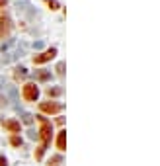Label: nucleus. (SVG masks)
<instances>
[{
  "mask_svg": "<svg viewBox=\"0 0 160 166\" xmlns=\"http://www.w3.org/2000/svg\"><path fill=\"white\" fill-rule=\"evenodd\" d=\"M37 123H39V137H41V143H39V147H37V153H35V158L37 160H41V156H43V150H45L47 147V143L51 139V121H47L45 117H41V115H37Z\"/></svg>",
  "mask_w": 160,
  "mask_h": 166,
  "instance_id": "nucleus-1",
  "label": "nucleus"
},
{
  "mask_svg": "<svg viewBox=\"0 0 160 166\" xmlns=\"http://www.w3.org/2000/svg\"><path fill=\"white\" fill-rule=\"evenodd\" d=\"M37 96H39V90H37V86H35V84L27 82V84L21 86V98H24V100H27V102H33Z\"/></svg>",
  "mask_w": 160,
  "mask_h": 166,
  "instance_id": "nucleus-2",
  "label": "nucleus"
},
{
  "mask_svg": "<svg viewBox=\"0 0 160 166\" xmlns=\"http://www.w3.org/2000/svg\"><path fill=\"white\" fill-rule=\"evenodd\" d=\"M55 55H57V49L51 47V49H47V51H43L41 55H35V57H33V63H35V64L47 63V61H51V59H55Z\"/></svg>",
  "mask_w": 160,
  "mask_h": 166,
  "instance_id": "nucleus-3",
  "label": "nucleus"
},
{
  "mask_svg": "<svg viewBox=\"0 0 160 166\" xmlns=\"http://www.w3.org/2000/svg\"><path fill=\"white\" fill-rule=\"evenodd\" d=\"M10 18L6 16V14H0V39H4V37H8V33H10Z\"/></svg>",
  "mask_w": 160,
  "mask_h": 166,
  "instance_id": "nucleus-4",
  "label": "nucleus"
},
{
  "mask_svg": "<svg viewBox=\"0 0 160 166\" xmlns=\"http://www.w3.org/2000/svg\"><path fill=\"white\" fill-rule=\"evenodd\" d=\"M39 110H41L43 113L55 115V113L61 111V104H57V102H41V104H39Z\"/></svg>",
  "mask_w": 160,
  "mask_h": 166,
  "instance_id": "nucleus-5",
  "label": "nucleus"
},
{
  "mask_svg": "<svg viewBox=\"0 0 160 166\" xmlns=\"http://www.w3.org/2000/svg\"><path fill=\"white\" fill-rule=\"evenodd\" d=\"M2 127L8 129L10 133H20V121H8V119H2Z\"/></svg>",
  "mask_w": 160,
  "mask_h": 166,
  "instance_id": "nucleus-6",
  "label": "nucleus"
},
{
  "mask_svg": "<svg viewBox=\"0 0 160 166\" xmlns=\"http://www.w3.org/2000/svg\"><path fill=\"white\" fill-rule=\"evenodd\" d=\"M57 149L59 150H67V131H61L57 137Z\"/></svg>",
  "mask_w": 160,
  "mask_h": 166,
  "instance_id": "nucleus-7",
  "label": "nucleus"
},
{
  "mask_svg": "<svg viewBox=\"0 0 160 166\" xmlns=\"http://www.w3.org/2000/svg\"><path fill=\"white\" fill-rule=\"evenodd\" d=\"M45 4L51 10H59V2H57V0H45Z\"/></svg>",
  "mask_w": 160,
  "mask_h": 166,
  "instance_id": "nucleus-8",
  "label": "nucleus"
},
{
  "mask_svg": "<svg viewBox=\"0 0 160 166\" xmlns=\"http://www.w3.org/2000/svg\"><path fill=\"white\" fill-rule=\"evenodd\" d=\"M10 143H12V145H14V147H18V145H20V143H21V141L18 139V137H12V141H10Z\"/></svg>",
  "mask_w": 160,
  "mask_h": 166,
  "instance_id": "nucleus-9",
  "label": "nucleus"
},
{
  "mask_svg": "<svg viewBox=\"0 0 160 166\" xmlns=\"http://www.w3.org/2000/svg\"><path fill=\"white\" fill-rule=\"evenodd\" d=\"M0 166H6V160H4V158H0Z\"/></svg>",
  "mask_w": 160,
  "mask_h": 166,
  "instance_id": "nucleus-10",
  "label": "nucleus"
},
{
  "mask_svg": "<svg viewBox=\"0 0 160 166\" xmlns=\"http://www.w3.org/2000/svg\"><path fill=\"white\" fill-rule=\"evenodd\" d=\"M6 4V0H0V6H4Z\"/></svg>",
  "mask_w": 160,
  "mask_h": 166,
  "instance_id": "nucleus-11",
  "label": "nucleus"
},
{
  "mask_svg": "<svg viewBox=\"0 0 160 166\" xmlns=\"http://www.w3.org/2000/svg\"><path fill=\"white\" fill-rule=\"evenodd\" d=\"M57 164H59V162H57V160H55V162H53V166H57ZM49 166H51V164H49Z\"/></svg>",
  "mask_w": 160,
  "mask_h": 166,
  "instance_id": "nucleus-12",
  "label": "nucleus"
}]
</instances>
